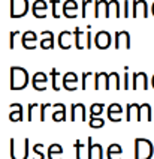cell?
Here are the masks:
<instances>
[{
    "label": "cell",
    "instance_id": "6da1fadb",
    "mask_svg": "<svg viewBox=\"0 0 154 159\" xmlns=\"http://www.w3.org/2000/svg\"><path fill=\"white\" fill-rule=\"evenodd\" d=\"M11 90L18 92L27 87L28 84V72L21 66H11Z\"/></svg>",
    "mask_w": 154,
    "mask_h": 159
},
{
    "label": "cell",
    "instance_id": "7a4b0ae2",
    "mask_svg": "<svg viewBox=\"0 0 154 159\" xmlns=\"http://www.w3.org/2000/svg\"><path fill=\"white\" fill-rule=\"evenodd\" d=\"M154 153L153 143L147 138L135 140V159H151Z\"/></svg>",
    "mask_w": 154,
    "mask_h": 159
},
{
    "label": "cell",
    "instance_id": "3957f363",
    "mask_svg": "<svg viewBox=\"0 0 154 159\" xmlns=\"http://www.w3.org/2000/svg\"><path fill=\"white\" fill-rule=\"evenodd\" d=\"M11 159H27L28 158V138H24L23 140V144L19 147L17 144V140L15 138H11Z\"/></svg>",
    "mask_w": 154,
    "mask_h": 159
},
{
    "label": "cell",
    "instance_id": "277c9868",
    "mask_svg": "<svg viewBox=\"0 0 154 159\" xmlns=\"http://www.w3.org/2000/svg\"><path fill=\"white\" fill-rule=\"evenodd\" d=\"M28 12V0H11V18H23Z\"/></svg>",
    "mask_w": 154,
    "mask_h": 159
},
{
    "label": "cell",
    "instance_id": "5b68a950",
    "mask_svg": "<svg viewBox=\"0 0 154 159\" xmlns=\"http://www.w3.org/2000/svg\"><path fill=\"white\" fill-rule=\"evenodd\" d=\"M71 120L76 122V120H81V122H87V110L85 105L78 102V104H72L71 105Z\"/></svg>",
    "mask_w": 154,
    "mask_h": 159
},
{
    "label": "cell",
    "instance_id": "8992f818",
    "mask_svg": "<svg viewBox=\"0 0 154 159\" xmlns=\"http://www.w3.org/2000/svg\"><path fill=\"white\" fill-rule=\"evenodd\" d=\"M111 35H109L106 30H100L97 32V35L94 36V45H96V48H99V50H106L111 47Z\"/></svg>",
    "mask_w": 154,
    "mask_h": 159
},
{
    "label": "cell",
    "instance_id": "52a82bcc",
    "mask_svg": "<svg viewBox=\"0 0 154 159\" xmlns=\"http://www.w3.org/2000/svg\"><path fill=\"white\" fill-rule=\"evenodd\" d=\"M114 41H115V50H121V48H126L130 50V35L129 32L123 30V32H117L114 36Z\"/></svg>",
    "mask_w": 154,
    "mask_h": 159
},
{
    "label": "cell",
    "instance_id": "ba28073f",
    "mask_svg": "<svg viewBox=\"0 0 154 159\" xmlns=\"http://www.w3.org/2000/svg\"><path fill=\"white\" fill-rule=\"evenodd\" d=\"M139 15L144 18L148 17V5L145 0H133L132 3V17L138 18Z\"/></svg>",
    "mask_w": 154,
    "mask_h": 159
},
{
    "label": "cell",
    "instance_id": "9c48e42d",
    "mask_svg": "<svg viewBox=\"0 0 154 159\" xmlns=\"http://www.w3.org/2000/svg\"><path fill=\"white\" fill-rule=\"evenodd\" d=\"M76 83H78V75L75 72H66L63 77H62V84L63 89L67 92H75L76 90Z\"/></svg>",
    "mask_w": 154,
    "mask_h": 159
},
{
    "label": "cell",
    "instance_id": "30bf717a",
    "mask_svg": "<svg viewBox=\"0 0 154 159\" xmlns=\"http://www.w3.org/2000/svg\"><path fill=\"white\" fill-rule=\"evenodd\" d=\"M132 89L138 90V89H148V77L145 72H135L132 75Z\"/></svg>",
    "mask_w": 154,
    "mask_h": 159
},
{
    "label": "cell",
    "instance_id": "8fae6325",
    "mask_svg": "<svg viewBox=\"0 0 154 159\" xmlns=\"http://www.w3.org/2000/svg\"><path fill=\"white\" fill-rule=\"evenodd\" d=\"M87 150H88L87 159H103L102 146L100 144H93V138L91 137L87 138Z\"/></svg>",
    "mask_w": 154,
    "mask_h": 159
},
{
    "label": "cell",
    "instance_id": "7c38bea8",
    "mask_svg": "<svg viewBox=\"0 0 154 159\" xmlns=\"http://www.w3.org/2000/svg\"><path fill=\"white\" fill-rule=\"evenodd\" d=\"M106 113H108V119L111 120V122L118 123V122H121L123 107L120 105V104H117V102H114V104L108 105V108H106Z\"/></svg>",
    "mask_w": 154,
    "mask_h": 159
},
{
    "label": "cell",
    "instance_id": "4fadbf2b",
    "mask_svg": "<svg viewBox=\"0 0 154 159\" xmlns=\"http://www.w3.org/2000/svg\"><path fill=\"white\" fill-rule=\"evenodd\" d=\"M142 120H147V122H151V120H153L151 105H150L148 102L141 104V105L138 107V116H136V122H142Z\"/></svg>",
    "mask_w": 154,
    "mask_h": 159
},
{
    "label": "cell",
    "instance_id": "5bb4252c",
    "mask_svg": "<svg viewBox=\"0 0 154 159\" xmlns=\"http://www.w3.org/2000/svg\"><path fill=\"white\" fill-rule=\"evenodd\" d=\"M9 108L12 110L9 113V120L11 122H23L24 120V110H23V105L15 102V104H11Z\"/></svg>",
    "mask_w": 154,
    "mask_h": 159
},
{
    "label": "cell",
    "instance_id": "9a60e30c",
    "mask_svg": "<svg viewBox=\"0 0 154 159\" xmlns=\"http://www.w3.org/2000/svg\"><path fill=\"white\" fill-rule=\"evenodd\" d=\"M37 41V36L35 32H32V30H27L24 35H23V38H21V44H23V47L26 48V50H35L36 48V42Z\"/></svg>",
    "mask_w": 154,
    "mask_h": 159
},
{
    "label": "cell",
    "instance_id": "2e32d148",
    "mask_svg": "<svg viewBox=\"0 0 154 159\" xmlns=\"http://www.w3.org/2000/svg\"><path fill=\"white\" fill-rule=\"evenodd\" d=\"M108 77L109 74L106 72H96L94 74V90H99V89H105V90H109L108 86Z\"/></svg>",
    "mask_w": 154,
    "mask_h": 159
},
{
    "label": "cell",
    "instance_id": "e0dca14e",
    "mask_svg": "<svg viewBox=\"0 0 154 159\" xmlns=\"http://www.w3.org/2000/svg\"><path fill=\"white\" fill-rule=\"evenodd\" d=\"M41 38H42V41H41L39 47L42 50H53L54 48V33L53 32L45 30V32L41 33Z\"/></svg>",
    "mask_w": 154,
    "mask_h": 159
},
{
    "label": "cell",
    "instance_id": "ac0fdd59",
    "mask_svg": "<svg viewBox=\"0 0 154 159\" xmlns=\"http://www.w3.org/2000/svg\"><path fill=\"white\" fill-rule=\"evenodd\" d=\"M48 78H46V74L44 72H36L35 75H33V80H32V84H33V89L35 90H39V92H44L45 90V84Z\"/></svg>",
    "mask_w": 154,
    "mask_h": 159
},
{
    "label": "cell",
    "instance_id": "d6986e66",
    "mask_svg": "<svg viewBox=\"0 0 154 159\" xmlns=\"http://www.w3.org/2000/svg\"><path fill=\"white\" fill-rule=\"evenodd\" d=\"M53 110H57L53 113V120L54 122H64L66 119H67V116H66V105L64 104H60V102H57V104H53Z\"/></svg>",
    "mask_w": 154,
    "mask_h": 159
},
{
    "label": "cell",
    "instance_id": "ffe728a7",
    "mask_svg": "<svg viewBox=\"0 0 154 159\" xmlns=\"http://www.w3.org/2000/svg\"><path fill=\"white\" fill-rule=\"evenodd\" d=\"M102 11L105 14V18L111 17L109 15V2H106V0H96L94 2V18H99Z\"/></svg>",
    "mask_w": 154,
    "mask_h": 159
},
{
    "label": "cell",
    "instance_id": "44dd1931",
    "mask_svg": "<svg viewBox=\"0 0 154 159\" xmlns=\"http://www.w3.org/2000/svg\"><path fill=\"white\" fill-rule=\"evenodd\" d=\"M46 9H48V5H46L45 0H36V2L33 3L32 11H33V15L36 18H45L46 17V14H45Z\"/></svg>",
    "mask_w": 154,
    "mask_h": 159
},
{
    "label": "cell",
    "instance_id": "7402d4cb",
    "mask_svg": "<svg viewBox=\"0 0 154 159\" xmlns=\"http://www.w3.org/2000/svg\"><path fill=\"white\" fill-rule=\"evenodd\" d=\"M72 32H67V30H64L62 32L60 35H58V47L62 48V50H69L71 47H72V42H71V38H72Z\"/></svg>",
    "mask_w": 154,
    "mask_h": 159
},
{
    "label": "cell",
    "instance_id": "603a6c76",
    "mask_svg": "<svg viewBox=\"0 0 154 159\" xmlns=\"http://www.w3.org/2000/svg\"><path fill=\"white\" fill-rule=\"evenodd\" d=\"M121 153H123V147L117 143H114V144H109L106 156H108V159H121V156H120Z\"/></svg>",
    "mask_w": 154,
    "mask_h": 159
},
{
    "label": "cell",
    "instance_id": "cb8c5ba5",
    "mask_svg": "<svg viewBox=\"0 0 154 159\" xmlns=\"http://www.w3.org/2000/svg\"><path fill=\"white\" fill-rule=\"evenodd\" d=\"M63 147L60 144H51L48 147V159H62Z\"/></svg>",
    "mask_w": 154,
    "mask_h": 159
},
{
    "label": "cell",
    "instance_id": "d4e9b609",
    "mask_svg": "<svg viewBox=\"0 0 154 159\" xmlns=\"http://www.w3.org/2000/svg\"><path fill=\"white\" fill-rule=\"evenodd\" d=\"M63 15L66 18H71V11L73 12H76V9H78V3L75 2V0H66L63 3Z\"/></svg>",
    "mask_w": 154,
    "mask_h": 159
},
{
    "label": "cell",
    "instance_id": "484cf974",
    "mask_svg": "<svg viewBox=\"0 0 154 159\" xmlns=\"http://www.w3.org/2000/svg\"><path fill=\"white\" fill-rule=\"evenodd\" d=\"M138 107L139 104H127L126 105V122H132L135 119V116H138Z\"/></svg>",
    "mask_w": 154,
    "mask_h": 159
},
{
    "label": "cell",
    "instance_id": "4316f807",
    "mask_svg": "<svg viewBox=\"0 0 154 159\" xmlns=\"http://www.w3.org/2000/svg\"><path fill=\"white\" fill-rule=\"evenodd\" d=\"M73 147H75V152H76V159H87V156H84V152L88 153V150H87V146H84L81 143V140H76Z\"/></svg>",
    "mask_w": 154,
    "mask_h": 159
},
{
    "label": "cell",
    "instance_id": "83f0119b",
    "mask_svg": "<svg viewBox=\"0 0 154 159\" xmlns=\"http://www.w3.org/2000/svg\"><path fill=\"white\" fill-rule=\"evenodd\" d=\"M108 86L109 89H115V90H120V75L117 72H111L108 77Z\"/></svg>",
    "mask_w": 154,
    "mask_h": 159
},
{
    "label": "cell",
    "instance_id": "f1b7e54d",
    "mask_svg": "<svg viewBox=\"0 0 154 159\" xmlns=\"http://www.w3.org/2000/svg\"><path fill=\"white\" fill-rule=\"evenodd\" d=\"M58 78H60V72L57 71V68H53V69H51V87H53V90H55V92L60 90L58 83H57Z\"/></svg>",
    "mask_w": 154,
    "mask_h": 159
},
{
    "label": "cell",
    "instance_id": "f546056e",
    "mask_svg": "<svg viewBox=\"0 0 154 159\" xmlns=\"http://www.w3.org/2000/svg\"><path fill=\"white\" fill-rule=\"evenodd\" d=\"M103 125H105V120L102 117H93V116H90V119H88V126L90 128L99 129V128H103Z\"/></svg>",
    "mask_w": 154,
    "mask_h": 159
},
{
    "label": "cell",
    "instance_id": "4dcf8cb0",
    "mask_svg": "<svg viewBox=\"0 0 154 159\" xmlns=\"http://www.w3.org/2000/svg\"><path fill=\"white\" fill-rule=\"evenodd\" d=\"M103 110H105V105H103L102 102L93 104V105L90 107V116H93V117H100V114L103 113Z\"/></svg>",
    "mask_w": 154,
    "mask_h": 159
},
{
    "label": "cell",
    "instance_id": "1f68e13d",
    "mask_svg": "<svg viewBox=\"0 0 154 159\" xmlns=\"http://www.w3.org/2000/svg\"><path fill=\"white\" fill-rule=\"evenodd\" d=\"M111 11L114 12V17H115V18L121 17V14H120V3H118V0H111V2H109V15H111Z\"/></svg>",
    "mask_w": 154,
    "mask_h": 159
},
{
    "label": "cell",
    "instance_id": "d6a6232c",
    "mask_svg": "<svg viewBox=\"0 0 154 159\" xmlns=\"http://www.w3.org/2000/svg\"><path fill=\"white\" fill-rule=\"evenodd\" d=\"M81 35H82L81 29H79V27H76V29H75V33H73V36H75V47H76L78 50H82V48H84V47H82V44H81Z\"/></svg>",
    "mask_w": 154,
    "mask_h": 159
},
{
    "label": "cell",
    "instance_id": "836d02e7",
    "mask_svg": "<svg viewBox=\"0 0 154 159\" xmlns=\"http://www.w3.org/2000/svg\"><path fill=\"white\" fill-rule=\"evenodd\" d=\"M51 104H41V108H39V110H41V111H39V113H41V117H39V119H41V122H45L46 120V111H48V110H49V108H51Z\"/></svg>",
    "mask_w": 154,
    "mask_h": 159
},
{
    "label": "cell",
    "instance_id": "e575fe53",
    "mask_svg": "<svg viewBox=\"0 0 154 159\" xmlns=\"http://www.w3.org/2000/svg\"><path fill=\"white\" fill-rule=\"evenodd\" d=\"M36 108H41V105H39V104H35V102L28 104V108H27V120L28 122L33 120V110H36Z\"/></svg>",
    "mask_w": 154,
    "mask_h": 159
},
{
    "label": "cell",
    "instance_id": "d590c367",
    "mask_svg": "<svg viewBox=\"0 0 154 159\" xmlns=\"http://www.w3.org/2000/svg\"><path fill=\"white\" fill-rule=\"evenodd\" d=\"M94 74H91V72H84L82 74V90H87V87H88V81H90V78L93 77Z\"/></svg>",
    "mask_w": 154,
    "mask_h": 159
},
{
    "label": "cell",
    "instance_id": "8d00e7d4",
    "mask_svg": "<svg viewBox=\"0 0 154 159\" xmlns=\"http://www.w3.org/2000/svg\"><path fill=\"white\" fill-rule=\"evenodd\" d=\"M42 147H44V146H42V144H39V143L35 144V147H33V152L36 153V158L35 159H45V155L42 153Z\"/></svg>",
    "mask_w": 154,
    "mask_h": 159
},
{
    "label": "cell",
    "instance_id": "74e56055",
    "mask_svg": "<svg viewBox=\"0 0 154 159\" xmlns=\"http://www.w3.org/2000/svg\"><path fill=\"white\" fill-rule=\"evenodd\" d=\"M18 30H15V32H11L9 35V50H14L15 48V38L18 36Z\"/></svg>",
    "mask_w": 154,
    "mask_h": 159
},
{
    "label": "cell",
    "instance_id": "f35d334b",
    "mask_svg": "<svg viewBox=\"0 0 154 159\" xmlns=\"http://www.w3.org/2000/svg\"><path fill=\"white\" fill-rule=\"evenodd\" d=\"M58 0H51V14H53V17L54 18H58V12H57V6H58Z\"/></svg>",
    "mask_w": 154,
    "mask_h": 159
},
{
    "label": "cell",
    "instance_id": "ab89813d",
    "mask_svg": "<svg viewBox=\"0 0 154 159\" xmlns=\"http://www.w3.org/2000/svg\"><path fill=\"white\" fill-rule=\"evenodd\" d=\"M91 3V0H82V18H87V11H88V6H90Z\"/></svg>",
    "mask_w": 154,
    "mask_h": 159
},
{
    "label": "cell",
    "instance_id": "60d3db41",
    "mask_svg": "<svg viewBox=\"0 0 154 159\" xmlns=\"http://www.w3.org/2000/svg\"><path fill=\"white\" fill-rule=\"evenodd\" d=\"M124 69H126V72H124V75H123V89L127 90V89H130L129 87V74H127V69H129V68L126 66Z\"/></svg>",
    "mask_w": 154,
    "mask_h": 159
},
{
    "label": "cell",
    "instance_id": "b9f144b4",
    "mask_svg": "<svg viewBox=\"0 0 154 159\" xmlns=\"http://www.w3.org/2000/svg\"><path fill=\"white\" fill-rule=\"evenodd\" d=\"M85 38H87V50H90V48H91V32H90V30H87Z\"/></svg>",
    "mask_w": 154,
    "mask_h": 159
},
{
    "label": "cell",
    "instance_id": "7bdbcfd3",
    "mask_svg": "<svg viewBox=\"0 0 154 159\" xmlns=\"http://www.w3.org/2000/svg\"><path fill=\"white\" fill-rule=\"evenodd\" d=\"M123 17L124 18L129 17V2H127V0H124V12H123Z\"/></svg>",
    "mask_w": 154,
    "mask_h": 159
},
{
    "label": "cell",
    "instance_id": "ee69618b",
    "mask_svg": "<svg viewBox=\"0 0 154 159\" xmlns=\"http://www.w3.org/2000/svg\"><path fill=\"white\" fill-rule=\"evenodd\" d=\"M151 84H153V89H154V75H153V80H151Z\"/></svg>",
    "mask_w": 154,
    "mask_h": 159
},
{
    "label": "cell",
    "instance_id": "f6af8a7d",
    "mask_svg": "<svg viewBox=\"0 0 154 159\" xmlns=\"http://www.w3.org/2000/svg\"><path fill=\"white\" fill-rule=\"evenodd\" d=\"M151 11H153V15H154V3H153V6H151Z\"/></svg>",
    "mask_w": 154,
    "mask_h": 159
}]
</instances>
